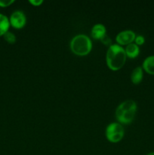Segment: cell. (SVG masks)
<instances>
[{"mask_svg":"<svg viewBox=\"0 0 154 155\" xmlns=\"http://www.w3.org/2000/svg\"><path fill=\"white\" fill-rule=\"evenodd\" d=\"M9 18L3 14H0V36H3L10 27Z\"/></svg>","mask_w":154,"mask_h":155,"instance_id":"11","label":"cell"},{"mask_svg":"<svg viewBox=\"0 0 154 155\" xmlns=\"http://www.w3.org/2000/svg\"><path fill=\"white\" fill-rule=\"evenodd\" d=\"M10 25L15 29H21L27 24V17L23 11L16 10L9 18Z\"/></svg>","mask_w":154,"mask_h":155,"instance_id":"5","label":"cell"},{"mask_svg":"<svg viewBox=\"0 0 154 155\" xmlns=\"http://www.w3.org/2000/svg\"><path fill=\"white\" fill-rule=\"evenodd\" d=\"M91 34L95 39L102 40L107 36V29L104 24H97L92 27Z\"/></svg>","mask_w":154,"mask_h":155,"instance_id":"7","label":"cell"},{"mask_svg":"<svg viewBox=\"0 0 154 155\" xmlns=\"http://www.w3.org/2000/svg\"><path fill=\"white\" fill-rule=\"evenodd\" d=\"M71 51L78 56L88 55L92 49V42L89 36L78 34L73 36L69 43Z\"/></svg>","mask_w":154,"mask_h":155,"instance_id":"3","label":"cell"},{"mask_svg":"<svg viewBox=\"0 0 154 155\" xmlns=\"http://www.w3.org/2000/svg\"><path fill=\"white\" fill-rule=\"evenodd\" d=\"M134 43L137 44V45H143L145 42V38L143 37L142 35H138V36H136L135 39H134Z\"/></svg>","mask_w":154,"mask_h":155,"instance_id":"14","label":"cell"},{"mask_svg":"<svg viewBox=\"0 0 154 155\" xmlns=\"http://www.w3.org/2000/svg\"><path fill=\"white\" fill-rule=\"evenodd\" d=\"M137 108V103L133 100L124 101L116 108V120L121 124H130L135 117Z\"/></svg>","mask_w":154,"mask_h":155,"instance_id":"2","label":"cell"},{"mask_svg":"<svg viewBox=\"0 0 154 155\" xmlns=\"http://www.w3.org/2000/svg\"><path fill=\"white\" fill-rule=\"evenodd\" d=\"M106 138L112 143H117L120 142L125 135V130L119 123H112L106 128Z\"/></svg>","mask_w":154,"mask_h":155,"instance_id":"4","label":"cell"},{"mask_svg":"<svg viewBox=\"0 0 154 155\" xmlns=\"http://www.w3.org/2000/svg\"><path fill=\"white\" fill-rule=\"evenodd\" d=\"M29 2L33 6H39L43 3V0H30Z\"/></svg>","mask_w":154,"mask_h":155,"instance_id":"15","label":"cell"},{"mask_svg":"<svg viewBox=\"0 0 154 155\" xmlns=\"http://www.w3.org/2000/svg\"><path fill=\"white\" fill-rule=\"evenodd\" d=\"M143 77V70L142 67H136L131 74V80L134 84L137 85L142 81Z\"/></svg>","mask_w":154,"mask_h":155,"instance_id":"8","label":"cell"},{"mask_svg":"<svg viewBox=\"0 0 154 155\" xmlns=\"http://www.w3.org/2000/svg\"><path fill=\"white\" fill-rule=\"evenodd\" d=\"M127 56L125 48L118 44H113L109 47L106 54L107 67L112 71H119L123 68Z\"/></svg>","mask_w":154,"mask_h":155,"instance_id":"1","label":"cell"},{"mask_svg":"<svg viewBox=\"0 0 154 155\" xmlns=\"http://www.w3.org/2000/svg\"><path fill=\"white\" fill-rule=\"evenodd\" d=\"M3 37H4L5 40L9 44H14L15 42H16V36H15V35L13 33H11V32L10 31H8L7 33L3 36Z\"/></svg>","mask_w":154,"mask_h":155,"instance_id":"12","label":"cell"},{"mask_svg":"<svg viewBox=\"0 0 154 155\" xmlns=\"http://www.w3.org/2000/svg\"><path fill=\"white\" fill-rule=\"evenodd\" d=\"M125 51L127 57H128L129 58H137L139 55L140 48H139V46L137 44L133 42V43L126 45Z\"/></svg>","mask_w":154,"mask_h":155,"instance_id":"9","label":"cell"},{"mask_svg":"<svg viewBox=\"0 0 154 155\" xmlns=\"http://www.w3.org/2000/svg\"><path fill=\"white\" fill-rule=\"evenodd\" d=\"M146 155H154V151H152V152L148 153V154H146Z\"/></svg>","mask_w":154,"mask_h":155,"instance_id":"16","label":"cell"},{"mask_svg":"<svg viewBox=\"0 0 154 155\" xmlns=\"http://www.w3.org/2000/svg\"><path fill=\"white\" fill-rule=\"evenodd\" d=\"M14 2V0H0V7L6 8Z\"/></svg>","mask_w":154,"mask_h":155,"instance_id":"13","label":"cell"},{"mask_svg":"<svg viewBox=\"0 0 154 155\" xmlns=\"http://www.w3.org/2000/svg\"><path fill=\"white\" fill-rule=\"evenodd\" d=\"M142 68L147 74L154 75V55L148 56L144 59L142 64Z\"/></svg>","mask_w":154,"mask_h":155,"instance_id":"10","label":"cell"},{"mask_svg":"<svg viewBox=\"0 0 154 155\" xmlns=\"http://www.w3.org/2000/svg\"><path fill=\"white\" fill-rule=\"evenodd\" d=\"M136 38V34L131 30L121 31L116 35V41L119 45H128L133 43Z\"/></svg>","mask_w":154,"mask_h":155,"instance_id":"6","label":"cell"}]
</instances>
